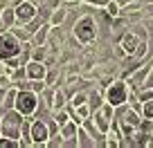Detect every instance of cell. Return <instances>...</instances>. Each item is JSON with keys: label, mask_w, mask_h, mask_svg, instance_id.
Returning <instances> with one entry per match:
<instances>
[{"label": "cell", "mask_w": 153, "mask_h": 148, "mask_svg": "<svg viewBox=\"0 0 153 148\" xmlns=\"http://www.w3.org/2000/svg\"><path fill=\"white\" fill-rule=\"evenodd\" d=\"M61 135H63V141H68V139H74L76 137V130H79V124H76V121H68L65 126H61Z\"/></svg>", "instance_id": "obj_16"}, {"label": "cell", "mask_w": 153, "mask_h": 148, "mask_svg": "<svg viewBox=\"0 0 153 148\" xmlns=\"http://www.w3.org/2000/svg\"><path fill=\"white\" fill-rule=\"evenodd\" d=\"M68 18V7H54L52 14H50V20L48 23L52 25V27H59V25H63Z\"/></svg>", "instance_id": "obj_13"}, {"label": "cell", "mask_w": 153, "mask_h": 148, "mask_svg": "<svg viewBox=\"0 0 153 148\" xmlns=\"http://www.w3.org/2000/svg\"><path fill=\"white\" fill-rule=\"evenodd\" d=\"M137 45H140V38H137V36H135V34H126L124 38H122V52L128 54V56H133L135 49H137Z\"/></svg>", "instance_id": "obj_12"}, {"label": "cell", "mask_w": 153, "mask_h": 148, "mask_svg": "<svg viewBox=\"0 0 153 148\" xmlns=\"http://www.w3.org/2000/svg\"><path fill=\"white\" fill-rule=\"evenodd\" d=\"M45 146H50V148H59V146H63V135H61V130H56V133L50 135V139H48V144H45Z\"/></svg>", "instance_id": "obj_18"}, {"label": "cell", "mask_w": 153, "mask_h": 148, "mask_svg": "<svg viewBox=\"0 0 153 148\" xmlns=\"http://www.w3.org/2000/svg\"><path fill=\"white\" fill-rule=\"evenodd\" d=\"M20 49H23V40L11 29H2L0 32V61L20 56Z\"/></svg>", "instance_id": "obj_2"}, {"label": "cell", "mask_w": 153, "mask_h": 148, "mask_svg": "<svg viewBox=\"0 0 153 148\" xmlns=\"http://www.w3.org/2000/svg\"><path fill=\"white\" fill-rule=\"evenodd\" d=\"M50 139V126L43 117H34L32 119V144L34 146H45Z\"/></svg>", "instance_id": "obj_7"}, {"label": "cell", "mask_w": 153, "mask_h": 148, "mask_svg": "<svg viewBox=\"0 0 153 148\" xmlns=\"http://www.w3.org/2000/svg\"><path fill=\"white\" fill-rule=\"evenodd\" d=\"M50 32H52V25H50V23H43V25H41V27H38L36 32L32 34V43H34V47H38V45H45V43H48Z\"/></svg>", "instance_id": "obj_9"}, {"label": "cell", "mask_w": 153, "mask_h": 148, "mask_svg": "<svg viewBox=\"0 0 153 148\" xmlns=\"http://www.w3.org/2000/svg\"><path fill=\"white\" fill-rule=\"evenodd\" d=\"M76 146H97V141L92 139V135L88 133L83 126H79V130H76Z\"/></svg>", "instance_id": "obj_15"}, {"label": "cell", "mask_w": 153, "mask_h": 148, "mask_svg": "<svg viewBox=\"0 0 153 148\" xmlns=\"http://www.w3.org/2000/svg\"><path fill=\"white\" fill-rule=\"evenodd\" d=\"M142 115H144L146 121H153V99L142 101Z\"/></svg>", "instance_id": "obj_19"}, {"label": "cell", "mask_w": 153, "mask_h": 148, "mask_svg": "<svg viewBox=\"0 0 153 148\" xmlns=\"http://www.w3.org/2000/svg\"><path fill=\"white\" fill-rule=\"evenodd\" d=\"M9 85H14L11 79L7 77V74H0V88H9Z\"/></svg>", "instance_id": "obj_25"}, {"label": "cell", "mask_w": 153, "mask_h": 148, "mask_svg": "<svg viewBox=\"0 0 153 148\" xmlns=\"http://www.w3.org/2000/svg\"><path fill=\"white\" fill-rule=\"evenodd\" d=\"M14 14H16V25H27L29 20L36 18L38 7L32 0H20L18 5H14Z\"/></svg>", "instance_id": "obj_6"}, {"label": "cell", "mask_w": 153, "mask_h": 148, "mask_svg": "<svg viewBox=\"0 0 153 148\" xmlns=\"http://www.w3.org/2000/svg\"><path fill=\"white\" fill-rule=\"evenodd\" d=\"M72 34H74V38L79 40V43H83V45L92 43V40L97 38V20L92 18V16H81V18L72 25Z\"/></svg>", "instance_id": "obj_1"}, {"label": "cell", "mask_w": 153, "mask_h": 148, "mask_svg": "<svg viewBox=\"0 0 153 148\" xmlns=\"http://www.w3.org/2000/svg\"><path fill=\"white\" fill-rule=\"evenodd\" d=\"M25 72H27V79L45 81V74H48V63H45V61H36V58H29V61L25 63Z\"/></svg>", "instance_id": "obj_8"}, {"label": "cell", "mask_w": 153, "mask_h": 148, "mask_svg": "<svg viewBox=\"0 0 153 148\" xmlns=\"http://www.w3.org/2000/svg\"><path fill=\"white\" fill-rule=\"evenodd\" d=\"M16 94H18V88L11 85L9 90H7V94H5V101H2V105H0V112H5V110L14 108V103H16Z\"/></svg>", "instance_id": "obj_17"}, {"label": "cell", "mask_w": 153, "mask_h": 148, "mask_svg": "<svg viewBox=\"0 0 153 148\" xmlns=\"http://www.w3.org/2000/svg\"><path fill=\"white\" fill-rule=\"evenodd\" d=\"M113 105L110 103H101L97 110H92V121H95V126L101 130V133H108L110 126H113Z\"/></svg>", "instance_id": "obj_5"}, {"label": "cell", "mask_w": 153, "mask_h": 148, "mask_svg": "<svg viewBox=\"0 0 153 148\" xmlns=\"http://www.w3.org/2000/svg\"><path fill=\"white\" fill-rule=\"evenodd\" d=\"M117 124H124V126H133V128H140L142 119L137 117V112H133V110H128V108H126L124 112H122V119L117 121Z\"/></svg>", "instance_id": "obj_14"}, {"label": "cell", "mask_w": 153, "mask_h": 148, "mask_svg": "<svg viewBox=\"0 0 153 148\" xmlns=\"http://www.w3.org/2000/svg\"><path fill=\"white\" fill-rule=\"evenodd\" d=\"M106 103H110L113 108H120L128 101V85L124 81H113L108 88H106V96H104Z\"/></svg>", "instance_id": "obj_4"}, {"label": "cell", "mask_w": 153, "mask_h": 148, "mask_svg": "<svg viewBox=\"0 0 153 148\" xmlns=\"http://www.w3.org/2000/svg\"><path fill=\"white\" fill-rule=\"evenodd\" d=\"M0 148H20V141H18V139H11V137L0 135Z\"/></svg>", "instance_id": "obj_21"}, {"label": "cell", "mask_w": 153, "mask_h": 148, "mask_svg": "<svg viewBox=\"0 0 153 148\" xmlns=\"http://www.w3.org/2000/svg\"><path fill=\"white\" fill-rule=\"evenodd\" d=\"M106 14H108V16H113V18H115V16L120 14V5H117L115 0H108V2H106Z\"/></svg>", "instance_id": "obj_23"}, {"label": "cell", "mask_w": 153, "mask_h": 148, "mask_svg": "<svg viewBox=\"0 0 153 148\" xmlns=\"http://www.w3.org/2000/svg\"><path fill=\"white\" fill-rule=\"evenodd\" d=\"M0 135H2V133H0Z\"/></svg>", "instance_id": "obj_27"}, {"label": "cell", "mask_w": 153, "mask_h": 148, "mask_svg": "<svg viewBox=\"0 0 153 148\" xmlns=\"http://www.w3.org/2000/svg\"><path fill=\"white\" fill-rule=\"evenodd\" d=\"M68 105V94H65V88H59L54 85V94H52V110H61Z\"/></svg>", "instance_id": "obj_10"}, {"label": "cell", "mask_w": 153, "mask_h": 148, "mask_svg": "<svg viewBox=\"0 0 153 148\" xmlns=\"http://www.w3.org/2000/svg\"><path fill=\"white\" fill-rule=\"evenodd\" d=\"M56 77H59V72L56 70H48V74H45V83H48V85H56Z\"/></svg>", "instance_id": "obj_24"}, {"label": "cell", "mask_w": 153, "mask_h": 148, "mask_svg": "<svg viewBox=\"0 0 153 148\" xmlns=\"http://www.w3.org/2000/svg\"><path fill=\"white\" fill-rule=\"evenodd\" d=\"M88 103H90L92 110H97L101 103H104V101H101V92H95V94H90V96H88Z\"/></svg>", "instance_id": "obj_22"}, {"label": "cell", "mask_w": 153, "mask_h": 148, "mask_svg": "<svg viewBox=\"0 0 153 148\" xmlns=\"http://www.w3.org/2000/svg\"><path fill=\"white\" fill-rule=\"evenodd\" d=\"M0 23H2V27L5 29H11L16 25V14H14V7L7 5L0 9Z\"/></svg>", "instance_id": "obj_11"}, {"label": "cell", "mask_w": 153, "mask_h": 148, "mask_svg": "<svg viewBox=\"0 0 153 148\" xmlns=\"http://www.w3.org/2000/svg\"><path fill=\"white\" fill-rule=\"evenodd\" d=\"M151 72H153V70H151Z\"/></svg>", "instance_id": "obj_28"}, {"label": "cell", "mask_w": 153, "mask_h": 148, "mask_svg": "<svg viewBox=\"0 0 153 148\" xmlns=\"http://www.w3.org/2000/svg\"><path fill=\"white\" fill-rule=\"evenodd\" d=\"M88 2H92V5H106L108 0H88Z\"/></svg>", "instance_id": "obj_26"}, {"label": "cell", "mask_w": 153, "mask_h": 148, "mask_svg": "<svg viewBox=\"0 0 153 148\" xmlns=\"http://www.w3.org/2000/svg\"><path fill=\"white\" fill-rule=\"evenodd\" d=\"M88 101V94L86 92H74V94L70 96V101H68V105H72V108H74V105H81V103H86Z\"/></svg>", "instance_id": "obj_20"}, {"label": "cell", "mask_w": 153, "mask_h": 148, "mask_svg": "<svg viewBox=\"0 0 153 148\" xmlns=\"http://www.w3.org/2000/svg\"><path fill=\"white\" fill-rule=\"evenodd\" d=\"M38 103H41V96L34 90H18L14 108L18 110L23 117H34L38 112Z\"/></svg>", "instance_id": "obj_3"}]
</instances>
